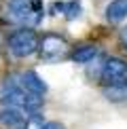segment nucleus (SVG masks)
Masks as SVG:
<instances>
[{"mask_svg": "<svg viewBox=\"0 0 127 129\" xmlns=\"http://www.w3.org/2000/svg\"><path fill=\"white\" fill-rule=\"evenodd\" d=\"M30 114L15 106H2L0 108V125L7 129H25Z\"/></svg>", "mask_w": 127, "mask_h": 129, "instance_id": "6", "label": "nucleus"}, {"mask_svg": "<svg viewBox=\"0 0 127 129\" xmlns=\"http://www.w3.org/2000/svg\"><path fill=\"white\" fill-rule=\"evenodd\" d=\"M104 95L112 102H121L127 98V87H104Z\"/></svg>", "mask_w": 127, "mask_h": 129, "instance_id": "11", "label": "nucleus"}, {"mask_svg": "<svg viewBox=\"0 0 127 129\" xmlns=\"http://www.w3.org/2000/svg\"><path fill=\"white\" fill-rule=\"evenodd\" d=\"M42 129H64V125H59V123H45Z\"/></svg>", "mask_w": 127, "mask_h": 129, "instance_id": "12", "label": "nucleus"}, {"mask_svg": "<svg viewBox=\"0 0 127 129\" xmlns=\"http://www.w3.org/2000/svg\"><path fill=\"white\" fill-rule=\"evenodd\" d=\"M42 100L40 95H34L30 91H25L21 87V83L17 80V74H11V76H4L2 85H0V102L4 106H15V108H21L23 112H28L30 116L38 114V110L42 108Z\"/></svg>", "mask_w": 127, "mask_h": 129, "instance_id": "1", "label": "nucleus"}, {"mask_svg": "<svg viewBox=\"0 0 127 129\" xmlns=\"http://www.w3.org/2000/svg\"><path fill=\"white\" fill-rule=\"evenodd\" d=\"M127 17V0H112V2L106 7V19L119 23Z\"/></svg>", "mask_w": 127, "mask_h": 129, "instance_id": "10", "label": "nucleus"}, {"mask_svg": "<svg viewBox=\"0 0 127 129\" xmlns=\"http://www.w3.org/2000/svg\"><path fill=\"white\" fill-rule=\"evenodd\" d=\"M17 80L21 83V87H23L25 91H30V93H34V95L45 98V93H47V85H45V80H42L38 74L34 72V70H25V72L17 74Z\"/></svg>", "mask_w": 127, "mask_h": 129, "instance_id": "7", "label": "nucleus"}, {"mask_svg": "<svg viewBox=\"0 0 127 129\" xmlns=\"http://www.w3.org/2000/svg\"><path fill=\"white\" fill-rule=\"evenodd\" d=\"M7 15L23 28H36L45 17L42 0H9Z\"/></svg>", "mask_w": 127, "mask_h": 129, "instance_id": "2", "label": "nucleus"}, {"mask_svg": "<svg viewBox=\"0 0 127 129\" xmlns=\"http://www.w3.org/2000/svg\"><path fill=\"white\" fill-rule=\"evenodd\" d=\"M7 47L15 57H30L32 53L38 51L40 38L32 28H19L11 32V36L7 38Z\"/></svg>", "mask_w": 127, "mask_h": 129, "instance_id": "3", "label": "nucleus"}, {"mask_svg": "<svg viewBox=\"0 0 127 129\" xmlns=\"http://www.w3.org/2000/svg\"><path fill=\"white\" fill-rule=\"evenodd\" d=\"M121 42H123V47L127 49V28H123V32H121Z\"/></svg>", "mask_w": 127, "mask_h": 129, "instance_id": "13", "label": "nucleus"}, {"mask_svg": "<svg viewBox=\"0 0 127 129\" xmlns=\"http://www.w3.org/2000/svg\"><path fill=\"white\" fill-rule=\"evenodd\" d=\"M98 55H100V49L95 45H91V42H87V45H78L70 53V59L74 63H91V61H95Z\"/></svg>", "mask_w": 127, "mask_h": 129, "instance_id": "8", "label": "nucleus"}, {"mask_svg": "<svg viewBox=\"0 0 127 129\" xmlns=\"http://www.w3.org/2000/svg\"><path fill=\"white\" fill-rule=\"evenodd\" d=\"M53 13L64 15L66 19H74L81 15V2L78 0H68V2H53Z\"/></svg>", "mask_w": 127, "mask_h": 129, "instance_id": "9", "label": "nucleus"}, {"mask_svg": "<svg viewBox=\"0 0 127 129\" xmlns=\"http://www.w3.org/2000/svg\"><path fill=\"white\" fill-rule=\"evenodd\" d=\"M38 51H40V57L45 61L53 63V61H59L61 57L68 55V42H66V38H61L57 34H47L40 38Z\"/></svg>", "mask_w": 127, "mask_h": 129, "instance_id": "5", "label": "nucleus"}, {"mask_svg": "<svg viewBox=\"0 0 127 129\" xmlns=\"http://www.w3.org/2000/svg\"><path fill=\"white\" fill-rule=\"evenodd\" d=\"M100 74L106 87H127V61L121 57H108L102 63Z\"/></svg>", "mask_w": 127, "mask_h": 129, "instance_id": "4", "label": "nucleus"}]
</instances>
